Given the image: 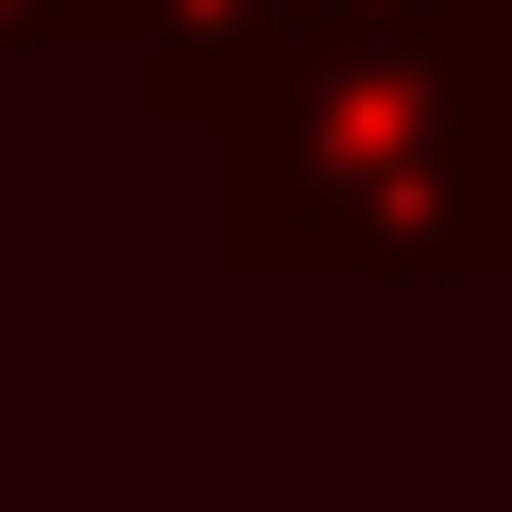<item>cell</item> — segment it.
<instances>
[{
    "label": "cell",
    "instance_id": "6da1fadb",
    "mask_svg": "<svg viewBox=\"0 0 512 512\" xmlns=\"http://www.w3.org/2000/svg\"><path fill=\"white\" fill-rule=\"evenodd\" d=\"M222 137L239 274H512V0L291 18Z\"/></svg>",
    "mask_w": 512,
    "mask_h": 512
},
{
    "label": "cell",
    "instance_id": "7a4b0ae2",
    "mask_svg": "<svg viewBox=\"0 0 512 512\" xmlns=\"http://www.w3.org/2000/svg\"><path fill=\"white\" fill-rule=\"evenodd\" d=\"M120 35H137V69H154L171 120H222L256 69L291 52V0H120Z\"/></svg>",
    "mask_w": 512,
    "mask_h": 512
}]
</instances>
